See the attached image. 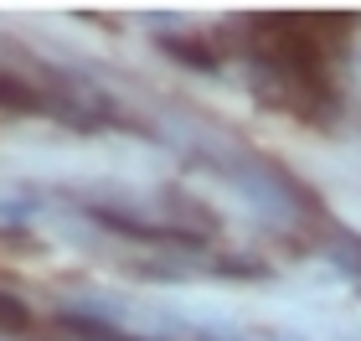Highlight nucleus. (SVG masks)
Masks as SVG:
<instances>
[{
    "label": "nucleus",
    "instance_id": "f257e3e1",
    "mask_svg": "<svg viewBox=\"0 0 361 341\" xmlns=\"http://www.w3.org/2000/svg\"><path fill=\"white\" fill-rule=\"evenodd\" d=\"M155 47H160L171 62L191 68V73H217V68H222V47L212 42V37H202V31H160Z\"/></svg>",
    "mask_w": 361,
    "mask_h": 341
},
{
    "label": "nucleus",
    "instance_id": "f03ea898",
    "mask_svg": "<svg viewBox=\"0 0 361 341\" xmlns=\"http://www.w3.org/2000/svg\"><path fill=\"white\" fill-rule=\"evenodd\" d=\"M0 114H52V99H47V88L37 78L0 68Z\"/></svg>",
    "mask_w": 361,
    "mask_h": 341
},
{
    "label": "nucleus",
    "instance_id": "7ed1b4c3",
    "mask_svg": "<svg viewBox=\"0 0 361 341\" xmlns=\"http://www.w3.org/2000/svg\"><path fill=\"white\" fill-rule=\"evenodd\" d=\"M166 213L176 217V233L180 238H202V233H217V213L212 207H202L196 197H186V191H166Z\"/></svg>",
    "mask_w": 361,
    "mask_h": 341
},
{
    "label": "nucleus",
    "instance_id": "20e7f679",
    "mask_svg": "<svg viewBox=\"0 0 361 341\" xmlns=\"http://www.w3.org/2000/svg\"><path fill=\"white\" fill-rule=\"evenodd\" d=\"M31 331H37L31 305L21 295H11V289H0V336H31Z\"/></svg>",
    "mask_w": 361,
    "mask_h": 341
},
{
    "label": "nucleus",
    "instance_id": "39448f33",
    "mask_svg": "<svg viewBox=\"0 0 361 341\" xmlns=\"http://www.w3.org/2000/svg\"><path fill=\"white\" fill-rule=\"evenodd\" d=\"M212 269H222V274H238V280H264V264H258V258H217V264Z\"/></svg>",
    "mask_w": 361,
    "mask_h": 341
},
{
    "label": "nucleus",
    "instance_id": "423d86ee",
    "mask_svg": "<svg viewBox=\"0 0 361 341\" xmlns=\"http://www.w3.org/2000/svg\"><path fill=\"white\" fill-rule=\"evenodd\" d=\"M336 258H341V264H346L356 280H361V238H346V243L336 249Z\"/></svg>",
    "mask_w": 361,
    "mask_h": 341
},
{
    "label": "nucleus",
    "instance_id": "0eeeda50",
    "mask_svg": "<svg viewBox=\"0 0 361 341\" xmlns=\"http://www.w3.org/2000/svg\"><path fill=\"white\" fill-rule=\"evenodd\" d=\"M124 341H129V336H124Z\"/></svg>",
    "mask_w": 361,
    "mask_h": 341
}]
</instances>
